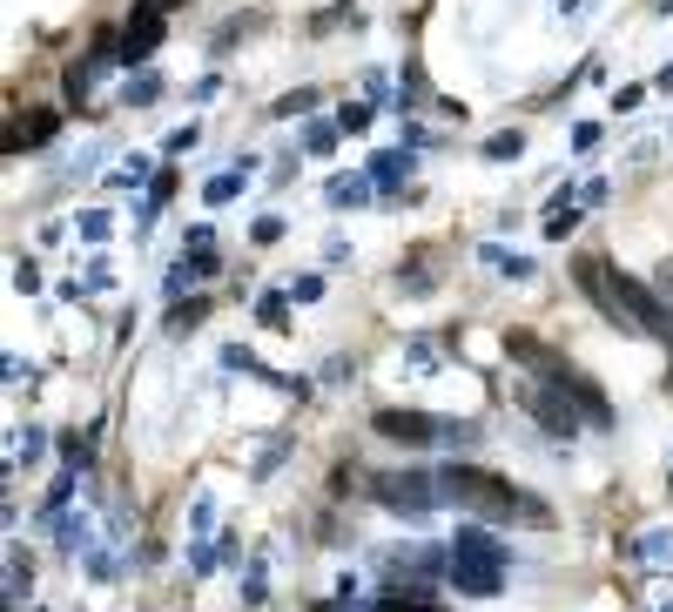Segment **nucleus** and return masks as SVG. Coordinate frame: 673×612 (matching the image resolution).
Instances as JSON below:
<instances>
[{
	"label": "nucleus",
	"mask_w": 673,
	"mask_h": 612,
	"mask_svg": "<svg viewBox=\"0 0 673 612\" xmlns=\"http://www.w3.org/2000/svg\"><path fill=\"white\" fill-rule=\"evenodd\" d=\"M310 102H317V95H310V87H297V95H290V102H277V115H303Z\"/></svg>",
	"instance_id": "14"
},
{
	"label": "nucleus",
	"mask_w": 673,
	"mask_h": 612,
	"mask_svg": "<svg viewBox=\"0 0 673 612\" xmlns=\"http://www.w3.org/2000/svg\"><path fill=\"white\" fill-rule=\"evenodd\" d=\"M452 585L472 592V599H491L505 585V546L491 532H478V525H465L452 539Z\"/></svg>",
	"instance_id": "2"
},
{
	"label": "nucleus",
	"mask_w": 673,
	"mask_h": 612,
	"mask_svg": "<svg viewBox=\"0 0 673 612\" xmlns=\"http://www.w3.org/2000/svg\"><path fill=\"white\" fill-rule=\"evenodd\" d=\"M377 612H445V605L417 599V592H391V599H377Z\"/></svg>",
	"instance_id": "10"
},
{
	"label": "nucleus",
	"mask_w": 673,
	"mask_h": 612,
	"mask_svg": "<svg viewBox=\"0 0 673 612\" xmlns=\"http://www.w3.org/2000/svg\"><path fill=\"white\" fill-rule=\"evenodd\" d=\"M236 189H242V175H216V183H209V189H203V196H209V203H229V196H236Z\"/></svg>",
	"instance_id": "11"
},
{
	"label": "nucleus",
	"mask_w": 673,
	"mask_h": 612,
	"mask_svg": "<svg viewBox=\"0 0 673 612\" xmlns=\"http://www.w3.org/2000/svg\"><path fill=\"white\" fill-rule=\"evenodd\" d=\"M371 168H377V183H397V168H411V162H404V155H377Z\"/></svg>",
	"instance_id": "13"
},
{
	"label": "nucleus",
	"mask_w": 673,
	"mask_h": 612,
	"mask_svg": "<svg viewBox=\"0 0 673 612\" xmlns=\"http://www.w3.org/2000/svg\"><path fill=\"white\" fill-rule=\"evenodd\" d=\"M155 8H183V0H155Z\"/></svg>",
	"instance_id": "17"
},
{
	"label": "nucleus",
	"mask_w": 673,
	"mask_h": 612,
	"mask_svg": "<svg viewBox=\"0 0 673 612\" xmlns=\"http://www.w3.org/2000/svg\"><path fill=\"white\" fill-rule=\"evenodd\" d=\"M505 357H512V364H532V371H546V377H566V357H559L546 336H532V330H505Z\"/></svg>",
	"instance_id": "5"
},
{
	"label": "nucleus",
	"mask_w": 673,
	"mask_h": 612,
	"mask_svg": "<svg viewBox=\"0 0 673 612\" xmlns=\"http://www.w3.org/2000/svg\"><path fill=\"white\" fill-rule=\"evenodd\" d=\"M653 290L666 297V310H673V262H660V270H653Z\"/></svg>",
	"instance_id": "16"
},
{
	"label": "nucleus",
	"mask_w": 673,
	"mask_h": 612,
	"mask_svg": "<svg viewBox=\"0 0 673 612\" xmlns=\"http://www.w3.org/2000/svg\"><path fill=\"white\" fill-rule=\"evenodd\" d=\"M155 41H162V8H155V0H142V8L128 14V28H122V61L155 54Z\"/></svg>",
	"instance_id": "6"
},
{
	"label": "nucleus",
	"mask_w": 673,
	"mask_h": 612,
	"mask_svg": "<svg viewBox=\"0 0 673 612\" xmlns=\"http://www.w3.org/2000/svg\"><path fill=\"white\" fill-rule=\"evenodd\" d=\"M485 155H491V162H505V155H519V135H491V142H485Z\"/></svg>",
	"instance_id": "12"
},
{
	"label": "nucleus",
	"mask_w": 673,
	"mask_h": 612,
	"mask_svg": "<svg viewBox=\"0 0 673 612\" xmlns=\"http://www.w3.org/2000/svg\"><path fill=\"white\" fill-rule=\"evenodd\" d=\"M364 122H371V108H358V102H351V108H344V115H336V128H351V135H358V128H364Z\"/></svg>",
	"instance_id": "15"
},
{
	"label": "nucleus",
	"mask_w": 673,
	"mask_h": 612,
	"mask_svg": "<svg viewBox=\"0 0 673 612\" xmlns=\"http://www.w3.org/2000/svg\"><path fill=\"white\" fill-rule=\"evenodd\" d=\"M566 397H572L566 377H546V384H526V391H519V404H526L552 437H579V417H586V411H572Z\"/></svg>",
	"instance_id": "3"
},
{
	"label": "nucleus",
	"mask_w": 673,
	"mask_h": 612,
	"mask_svg": "<svg viewBox=\"0 0 673 612\" xmlns=\"http://www.w3.org/2000/svg\"><path fill=\"white\" fill-rule=\"evenodd\" d=\"M371 431L391 437V445H404V452H425V445H438V437H452V424H438L425 411H377Z\"/></svg>",
	"instance_id": "4"
},
{
	"label": "nucleus",
	"mask_w": 673,
	"mask_h": 612,
	"mask_svg": "<svg viewBox=\"0 0 673 612\" xmlns=\"http://www.w3.org/2000/svg\"><path fill=\"white\" fill-rule=\"evenodd\" d=\"M566 391L579 397V411H586V424H607V417H613V411H607V397H600L593 384H586V377H566Z\"/></svg>",
	"instance_id": "9"
},
{
	"label": "nucleus",
	"mask_w": 673,
	"mask_h": 612,
	"mask_svg": "<svg viewBox=\"0 0 673 612\" xmlns=\"http://www.w3.org/2000/svg\"><path fill=\"white\" fill-rule=\"evenodd\" d=\"M54 122H61V115H54V108H34V122H21V128H14V135H8V148H14V155H21V148H34V142H48V135H54Z\"/></svg>",
	"instance_id": "8"
},
{
	"label": "nucleus",
	"mask_w": 673,
	"mask_h": 612,
	"mask_svg": "<svg viewBox=\"0 0 673 612\" xmlns=\"http://www.w3.org/2000/svg\"><path fill=\"white\" fill-rule=\"evenodd\" d=\"M377 498H384V505L425 511V505H432V478H377Z\"/></svg>",
	"instance_id": "7"
},
{
	"label": "nucleus",
	"mask_w": 673,
	"mask_h": 612,
	"mask_svg": "<svg viewBox=\"0 0 673 612\" xmlns=\"http://www.w3.org/2000/svg\"><path fill=\"white\" fill-rule=\"evenodd\" d=\"M465 511H478V518H498V525H552V511L539 505V498H526L512 478H498V471H478V465H452L445 478H438Z\"/></svg>",
	"instance_id": "1"
}]
</instances>
